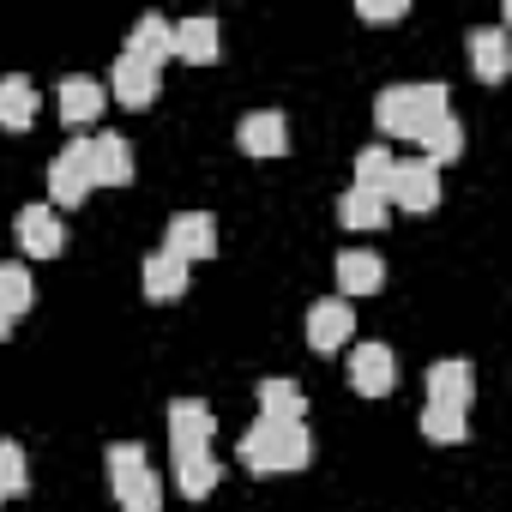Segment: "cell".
<instances>
[{
    "mask_svg": "<svg viewBox=\"0 0 512 512\" xmlns=\"http://www.w3.org/2000/svg\"><path fill=\"white\" fill-rule=\"evenodd\" d=\"M440 115H452L440 79H428V85H386L380 103H374V121H380V133H392V139H422Z\"/></svg>",
    "mask_w": 512,
    "mask_h": 512,
    "instance_id": "1",
    "label": "cell"
},
{
    "mask_svg": "<svg viewBox=\"0 0 512 512\" xmlns=\"http://www.w3.org/2000/svg\"><path fill=\"white\" fill-rule=\"evenodd\" d=\"M308 452H314L308 422H272V416H260V422L241 434V464H247L253 476L302 470V464H308Z\"/></svg>",
    "mask_w": 512,
    "mask_h": 512,
    "instance_id": "2",
    "label": "cell"
},
{
    "mask_svg": "<svg viewBox=\"0 0 512 512\" xmlns=\"http://www.w3.org/2000/svg\"><path fill=\"white\" fill-rule=\"evenodd\" d=\"M103 464H109V488H115L121 512H163V482H157L139 440H115Z\"/></svg>",
    "mask_w": 512,
    "mask_h": 512,
    "instance_id": "3",
    "label": "cell"
},
{
    "mask_svg": "<svg viewBox=\"0 0 512 512\" xmlns=\"http://www.w3.org/2000/svg\"><path fill=\"white\" fill-rule=\"evenodd\" d=\"M91 139H79V145H67L55 163H49V199L61 205V211H73V205H85L91 199Z\"/></svg>",
    "mask_w": 512,
    "mask_h": 512,
    "instance_id": "4",
    "label": "cell"
},
{
    "mask_svg": "<svg viewBox=\"0 0 512 512\" xmlns=\"http://www.w3.org/2000/svg\"><path fill=\"white\" fill-rule=\"evenodd\" d=\"M386 205H398V211H434V205H440V169H434V163H422V157L392 163Z\"/></svg>",
    "mask_w": 512,
    "mask_h": 512,
    "instance_id": "5",
    "label": "cell"
},
{
    "mask_svg": "<svg viewBox=\"0 0 512 512\" xmlns=\"http://www.w3.org/2000/svg\"><path fill=\"white\" fill-rule=\"evenodd\" d=\"M163 253H175V260H211L217 253V223L211 211H175L169 217V235H163Z\"/></svg>",
    "mask_w": 512,
    "mask_h": 512,
    "instance_id": "6",
    "label": "cell"
},
{
    "mask_svg": "<svg viewBox=\"0 0 512 512\" xmlns=\"http://www.w3.org/2000/svg\"><path fill=\"white\" fill-rule=\"evenodd\" d=\"M211 434H217L211 404H199V398H175V404H169V446H175V458L211 452Z\"/></svg>",
    "mask_w": 512,
    "mask_h": 512,
    "instance_id": "7",
    "label": "cell"
},
{
    "mask_svg": "<svg viewBox=\"0 0 512 512\" xmlns=\"http://www.w3.org/2000/svg\"><path fill=\"white\" fill-rule=\"evenodd\" d=\"M350 386H356L362 398H386V392L398 386L392 350H386V344H356V350H350Z\"/></svg>",
    "mask_w": 512,
    "mask_h": 512,
    "instance_id": "8",
    "label": "cell"
},
{
    "mask_svg": "<svg viewBox=\"0 0 512 512\" xmlns=\"http://www.w3.org/2000/svg\"><path fill=\"white\" fill-rule=\"evenodd\" d=\"M235 145H241L247 157H284V151H290V121H284L278 109H253V115L235 127Z\"/></svg>",
    "mask_w": 512,
    "mask_h": 512,
    "instance_id": "9",
    "label": "cell"
},
{
    "mask_svg": "<svg viewBox=\"0 0 512 512\" xmlns=\"http://www.w3.org/2000/svg\"><path fill=\"white\" fill-rule=\"evenodd\" d=\"M350 332H356V314H350V302H344V296H332V302H314V308H308V344H314L320 356L344 350V344H350Z\"/></svg>",
    "mask_w": 512,
    "mask_h": 512,
    "instance_id": "10",
    "label": "cell"
},
{
    "mask_svg": "<svg viewBox=\"0 0 512 512\" xmlns=\"http://www.w3.org/2000/svg\"><path fill=\"white\" fill-rule=\"evenodd\" d=\"M13 229H19V247L31 253V260H55L61 241H67V235H61V217H55V205H25Z\"/></svg>",
    "mask_w": 512,
    "mask_h": 512,
    "instance_id": "11",
    "label": "cell"
},
{
    "mask_svg": "<svg viewBox=\"0 0 512 512\" xmlns=\"http://www.w3.org/2000/svg\"><path fill=\"white\" fill-rule=\"evenodd\" d=\"M476 398V368L470 362H434L428 368V404H446V410H470Z\"/></svg>",
    "mask_w": 512,
    "mask_h": 512,
    "instance_id": "12",
    "label": "cell"
},
{
    "mask_svg": "<svg viewBox=\"0 0 512 512\" xmlns=\"http://www.w3.org/2000/svg\"><path fill=\"white\" fill-rule=\"evenodd\" d=\"M37 109H43V97H37V85L25 73L0 79V127H7V133H31L37 127Z\"/></svg>",
    "mask_w": 512,
    "mask_h": 512,
    "instance_id": "13",
    "label": "cell"
},
{
    "mask_svg": "<svg viewBox=\"0 0 512 512\" xmlns=\"http://www.w3.org/2000/svg\"><path fill=\"white\" fill-rule=\"evenodd\" d=\"M380 284H386V260H380V253H368V247L338 253V290H344V302L350 296H374Z\"/></svg>",
    "mask_w": 512,
    "mask_h": 512,
    "instance_id": "14",
    "label": "cell"
},
{
    "mask_svg": "<svg viewBox=\"0 0 512 512\" xmlns=\"http://www.w3.org/2000/svg\"><path fill=\"white\" fill-rule=\"evenodd\" d=\"M223 55V31H217V19H181L175 25V61H187V67H211Z\"/></svg>",
    "mask_w": 512,
    "mask_h": 512,
    "instance_id": "15",
    "label": "cell"
},
{
    "mask_svg": "<svg viewBox=\"0 0 512 512\" xmlns=\"http://www.w3.org/2000/svg\"><path fill=\"white\" fill-rule=\"evenodd\" d=\"M109 91H115V103H127V109H151V97H157V67H145L139 55H127V49H121Z\"/></svg>",
    "mask_w": 512,
    "mask_h": 512,
    "instance_id": "16",
    "label": "cell"
},
{
    "mask_svg": "<svg viewBox=\"0 0 512 512\" xmlns=\"http://www.w3.org/2000/svg\"><path fill=\"white\" fill-rule=\"evenodd\" d=\"M91 181H97V187H127V181H133V145H127L121 133L91 139Z\"/></svg>",
    "mask_w": 512,
    "mask_h": 512,
    "instance_id": "17",
    "label": "cell"
},
{
    "mask_svg": "<svg viewBox=\"0 0 512 512\" xmlns=\"http://www.w3.org/2000/svg\"><path fill=\"white\" fill-rule=\"evenodd\" d=\"M127 55H139L145 67L163 73V61H175V25L157 19V13H145V19L133 25V37H127Z\"/></svg>",
    "mask_w": 512,
    "mask_h": 512,
    "instance_id": "18",
    "label": "cell"
},
{
    "mask_svg": "<svg viewBox=\"0 0 512 512\" xmlns=\"http://www.w3.org/2000/svg\"><path fill=\"white\" fill-rule=\"evenodd\" d=\"M470 67H476V79H482V85H500V79H506L512 49H506V31H500V25L470 31Z\"/></svg>",
    "mask_w": 512,
    "mask_h": 512,
    "instance_id": "19",
    "label": "cell"
},
{
    "mask_svg": "<svg viewBox=\"0 0 512 512\" xmlns=\"http://www.w3.org/2000/svg\"><path fill=\"white\" fill-rule=\"evenodd\" d=\"M103 103H109V91L97 85V79H61V121L67 127H85V121H97L103 115Z\"/></svg>",
    "mask_w": 512,
    "mask_h": 512,
    "instance_id": "20",
    "label": "cell"
},
{
    "mask_svg": "<svg viewBox=\"0 0 512 512\" xmlns=\"http://www.w3.org/2000/svg\"><path fill=\"white\" fill-rule=\"evenodd\" d=\"M145 296L151 302H181L187 296V260H175V253H151V260H145Z\"/></svg>",
    "mask_w": 512,
    "mask_h": 512,
    "instance_id": "21",
    "label": "cell"
},
{
    "mask_svg": "<svg viewBox=\"0 0 512 512\" xmlns=\"http://www.w3.org/2000/svg\"><path fill=\"white\" fill-rule=\"evenodd\" d=\"M416 145H422L416 157H422V163H434V169H440V163H458V157H464V127H458L452 115H440Z\"/></svg>",
    "mask_w": 512,
    "mask_h": 512,
    "instance_id": "22",
    "label": "cell"
},
{
    "mask_svg": "<svg viewBox=\"0 0 512 512\" xmlns=\"http://www.w3.org/2000/svg\"><path fill=\"white\" fill-rule=\"evenodd\" d=\"M260 416H272V422H308L302 386H296V380H266V386H260Z\"/></svg>",
    "mask_w": 512,
    "mask_h": 512,
    "instance_id": "23",
    "label": "cell"
},
{
    "mask_svg": "<svg viewBox=\"0 0 512 512\" xmlns=\"http://www.w3.org/2000/svg\"><path fill=\"white\" fill-rule=\"evenodd\" d=\"M392 217V205L380 199V193H362V187H350L344 199H338V223L344 229H380Z\"/></svg>",
    "mask_w": 512,
    "mask_h": 512,
    "instance_id": "24",
    "label": "cell"
},
{
    "mask_svg": "<svg viewBox=\"0 0 512 512\" xmlns=\"http://www.w3.org/2000/svg\"><path fill=\"white\" fill-rule=\"evenodd\" d=\"M217 476H223V470H217V458H211V452H193V458H175V488H181L187 500H205V494L217 488Z\"/></svg>",
    "mask_w": 512,
    "mask_h": 512,
    "instance_id": "25",
    "label": "cell"
},
{
    "mask_svg": "<svg viewBox=\"0 0 512 512\" xmlns=\"http://www.w3.org/2000/svg\"><path fill=\"white\" fill-rule=\"evenodd\" d=\"M31 308H37V284H31V272H25V266H0V314L19 320V314H31Z\"/></svg>",
    "mask_w": 512,
    "mask_h": 512,
    "instance_id": "26",
    "label": "cell"
},
{
    "mask_svg": "<svg viewBox=\"0 0 512 512\" xmlns=\"http://www.w3.org/2000/svg\"><path fill=\"white\" fill-rule=\"evenodd\" d=\"M422 434H428L434 446H458V440H470V410L428 404V410H422Z\"/></svg>",
    "mask_w": 512,
    "mask_h": 512,
    "instance_id": "27",
    "label": "cell"
},
{
    "mask_svg": "<svg viewBox=\"0 0 512 512\" xmlns=\"http://www.w3.org/2000/svg\"><path fill=\"white\" fill-rule=\"evenodd\" d=\"M392 163H398V157H392L386 145H368V151L356 157V187H362V193H380V199H386V181H392Z\"/></svg>",
    "mask_w": 512,
    "mask_h": 512,
    "instance_id": "28",
    "label": "cell"
},
{
    "mask_svg": "<svg viewBox=\"0 0 512 512\" xmlns=\"http://www.w3.org/2000/svg\"><path fill=\"white\" fill-rule=\"evenodd\" d=\"M13 494H31V464L13 440H0V500H13Z\"/></svg>",
    "mask_w": 512,
    "mask_h": 512,
    "instance_id": "29",
    "label": "cell"
},
{
    "mask_svg": "<svg viewBox=\"0 0 512 512\" xmlns=\"http://www.w3.org/2000/svg\"><path fill=\"white\" fill-rule=\"evenodd\" d=\"M356 19H362V25H398V19H404V0H362Z\"/></svg>",
    "mask_w": 512,
    "mask_h": 512,
    "instance_id": "30",
    "label": "cell"
},
{
    "mask_svg": "<svg viewBox=\"0 0 512 512\" xmlns=\"http://www.w3.org/2000/svg\"><path fill=\"white\" fill-rule=\"evenodd\" d=\"M7 332H13V320H7V314H0V344H7Z\"/></svg>",
    "mask_w": 512,
    "mask_h": 512,
    "instance_id": "31",
    "label": "cell"
}]
</instances>
